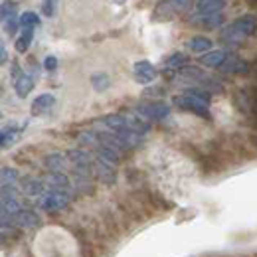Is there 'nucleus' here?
<instances>
[{"mask_svg": "<svg viewBox=\"0 0 257 257\" xmlns=\"http://www.w3.org/2000/svg\"><path fill=\"white\" fill-rule=\"evenodd\" d=\"M255 34V16L253 14H245L241 18H237L235 22H231L227 28L224 30L222 38L229 44H239L245 38Z\"/></svg>", "mask_w": 257, "mask_h": 257, "instance_id": "obj_1", "label": "nucleus"}, {"mask_svg": "<svg viewBox=\"0 0 257 257\" xmlns=\"http://www.w3.org/2000/svg\"><path fill=\"white\" fill-rule=\"evenodd\" d=\"M225 6V0H196V16H210L222 12Z\"/></svg>", "mask_w": 257, "mask_h": 257, "instance_id": "obj_7", "label": "nucleus"}, {"mask_svg": "<svg viewBox=\"0 0 257 257\" xmlns=\"http://www.w3.org/2000/svg\"><path fill=\"white\" fill-rule=\"evenodd\" d=\"M18 170L16 168H2L0 170V186H12L18 182Z\"/></svg>", "mask_w": 257, "mask_h": 257, "instance_id": "obj_21", "label": "nucleus"}, {"mask_svg": "<svg viewBox=\"0 0 257 257\" xmlns=\"http://www.w3.org/2000/svg\"><path fill=\"white\" fill-rule=\"evenodd\" d=\"M46 190H48L46 184L42 180H34V178L24 180V186H22V192L26 196H42V194H46Z\"/></svg>", "mask_w": 257, "mask_h": 257, "instance_id": "obj_15", "label": "nucleus"}, {"mask_svg": "<svg viewBox=\"0 0 257 257\" xmlns=\"http://www.w3.org/2000/svg\"><path fill=\"white\" fill-rule=\"evenodd\" d=\"M56 103V97L50 95V93H44V95L36 97L32 103V115H42L46 111H50Z\"/></svg>", "mask_w": 257, "mask_h": 257, "instance_id": "obj_13", "label": "nucleus"}, {"mask_svg": "<svg viewBox=\"0 0 257 257\" xmlns=\"http://www.w3.org/2000/svg\"><path fill=\"white\" fill-rule=\"evenodd\" d=\"M91 83H93V89L101 93V91H105V89L111 85V79H109L107 73H95V75L91 77Z\"/></svg>", "mask_w": 257, "mask_h": 257, "instance_id": "obj_23", "label": "nucleus"}, {"mask_svg": "<svg viewBox=\"0 0 257 257\" xmlns=\"http://www.w3.org/2000/svg\"><path fill=\"white\" fill-rule=\"evenodd\" d=\"M32 38H34V28H22L20 38L16 40V52L18 54H26L28 48L32 46Z\"/></svg>", "mask_w": 257, "mask_h": 257, "instance_id": "obj_16", "label": "nucleus"}, {"mask_svg": "<svg viewBox=\"0 0 257 257\" xmlns=\"http://www.w3.org/2000/svg\"><path fill=\"white\" fill-rule=\"evenodd\" d=\"M14 89H16V93L18 97H22V99H26V97L30 95V91L34 89V79L30 75H20V77H16V83H14Z\"/></svg>", "mask_w": 257, "mask_h": 257, "instance_id": "obj_14", "label": "nucleus"}, {"mask_svg": "<svg viewBox=\"0 0 257 257\" xmlns=\"http://www.w3.org/2000/svg\"><path fill=\"white\" fill-rule=\"evenodd\" d=\"M8 62V52H6V46L0 42V65H4Z\"/></svg>", "mask_w": 257, "mask_h": 257, "instance_id": "obj_31", "label": "nucleus"}, {"mask_svg": "<svg viewBox=\"0 0 257 257\" xmlns=\"http://www.w3.org/2000/svg\"><path fill=\"white\" fill-rule=\"evenodd\" d=\"M18 24L22 28H36L40 24V16L36 12H24L20 18H18Z\"/></svg>", "mask_w": 257, "mask_h": 257, "instance_id": "obj_22", "label": "nucleus"}, {"mask_svg": "<svg viewBox=\"0 0 257 257\" xmlns=\"http://www.w3.org/2000/svg\"><path fill=\"white\" fill-rule=\"evenodd\" d=\"M38 206H40L42 210H46V212H60V210H64V208L69 206V194L50 190V192L40 196Z\"/></svg>", "mask_w": 257, "mask_h": 257, "instance_id": "obj_3", "label": "nucleus"}, {"mask_svg": "<svg viewBox=\"0 0 257 257\" xmlns=\"http://www.w3.org/2000/svg\"><path fill=\"white\" fill-rule=\"evenodd\" d=\"M91 170H93V174L97 176V180L103 182V184H113L115 178H117V174H115V166L109 164V162L101 161L99 157L91 162Z\"/></svg>", "mask_w": 257, "mask_h": 257, "instance_id": "obj_5", "label": "nucleus"}, {"mask_svg": "<svg viewBox=\"0 0 257 257\" xmlns=\"http://www.w3.org/2000/svg\"><path fill=\"white\" fill-rule=\"evenodd\" d=\"M46 166H48L50 172H62V174H65L69 162H67V157L62 155V153H52V155L46 157Z\"/></svg>", "mask_w": 257, "mask_h": 257, "instance_id": "obj_9", "label": "nucleus"}, {"mask_svg": "<svg viewBox=\"0 0 257 257\" xmlns=\"http://www.w3.org/2000/svg\"><path fill=\"white\" fill-rule=\"evenodd\" d=\"M79 143H81L83 147L97 149V147H99V139H97V133H89V131L81 133V135H79Z\"/></svg>", "mask_w": 257, "mask_h": 257, "instance_id": "obj_24", "label": "nucleus"}, {"mask_svg": "<svg viewBox=\"0 0 257 257\" xmlns=\"http://www.w3.org/2000/svg\"><path fill=\"white\" fill-rule=\"evenodd\" d=\"M44 184H46V188L56 190V192L69 194V190H71V182H69V178H67L65 174H62V172H50V176H48V180H46Z\"/></svg>", "mask_w": 257, "mask_h": 257, "instance_id": "obj_8", "label": "nucleus"}, {"mask_svg": "<svg viewBox=\"0 0 257 257\" xmlns=\"http://www.w3.org/2000/svg\"><path fill=\"white\" fill-rule=\"evenodd\" d=\"M172 103L182 109V111H190L194 115H200L204 119H210V109H208V101L192 95V93H184V95H176L172 99Z\"/></svg>", "mask_w": 257, "mask_h": 257, "instance_id": "obj_2", "label": "nucleus"}, {"mask_svg": "<svg viewBox=\"0 0 257 257\" xmlns=\"http://www.w3.org/2000/svg\"><path fill=\"white\" fill-rule=\"evenodd\" d=\"M101 123L109 128L111 133H117V131L127 127V125H125V115H115V113H113V115H105Z\"/></svg>", "mask_w": 257, "mask_h": 257, "instance_id": "obj_18", "label": "nucleus"}, {"mask_svg": "<svg viewBox=\"0 0 257 257\" xmlns=\"http://www.w3.org/2000/svg\"><path fill=\"white\" fill-rule=\"evenodd\" d=\"M125 125H127V128L135 131L137 135H145L149 131V123H145L139 117H131V115H125Z\"/></svg>", "mask_w": 257, "mask_h": 257, "instance_id": "obj_19", "label": "nucleus"}, {"mask_svg": "<svg viewBox=\"0 0 257 257\" xmlns=\"http://www.w3.org/2000/svg\"><path fill=\"white\" fill-rule=\"evenodd\" d=\"M2 24H4V32L8 34V36H14V34H16V30H18V26H20L16 16H10V18H6Z\"/></svg>", "mask_w": 257, "mask_h": 257, "instance_id": "obj_26", "label": "nucleus"}, {"mask_svg": "<svg viewBox=\"0 0 257 257\" xmlns=\"http://www.w3.org/2000/svg\"><path fill=\"white\" fill-rule=\"evenodd\" d=\"M44 67H46L48 71H56V69H58V60H56L54 56H48V58L44 60Z\"/></svg>", "mask_w": 257, "mask_h": 257, "instance_id": "obj_30", "label": "nucleus"}, {"mask_svg": "<svg viewBox=\"0 0 257 257\" xmlns=\"http://www.w3.org/2000/svg\"><path fill=\"white\" fill-rule=\"evenodd\" d=\"M6 147V133H0V149Z\"/></svg>", "mask_w": 257, "mask_h": 257, "instance_id": "obj_32", "label": "nucleus"}, {"mask_svg": "<svg viewBox=\"0 0 257 257\" xmlns=\"http://www.w3.org/2000/svg\"><path fill=\"white\" fill-rule=\"evenodd\" d=\"M220 69L225 71V73H247L249 71V65L245 64L243 60L231 56V58H225L224 64L220 65Z\"/></svg>", "mask_w": 257, "mask_h": 257, "instance_id": "obj_11", "label": "nucleus"}, {"mask_svg": "<svg viewBox=\"0 0 257 257\" xmlns=\"http://www.w3.org/2000/svg\"><path fill=\"white\" fill-rule=\"evenodd\" d=\"M14 218V225H18V227H36V225L40 224V218H38V214L32 212V210H20L16 216H12Z\"/></svg>", "mask_w": 257, "mask_h": 257, "instance_id": "obj_10", "label": "nucleus"}, {"mask_svg": "<svg viewBox=\"0 0 257 257\" xmlns=\"http://www.w3.org/2000/svg\"><path fill=\"white\" fill-rule=\"evenodd\" d=\"M56 8H58V0H44V4H42V10L48 18H52L56 14Z\"/></svg>", "mask_w": 257, "mask_h": 257, "instance_id": "obj_28", "label": "nucleus"}, {"mask_svg": "<svg viewBox=\"0 0 257 257\" xmlns=\"http://www.w3.org/2000/svg\"><path fill=\"white\" fill-rule=\"evenodd\" d=\"M157 69H155V65L151 64V62H147V60H143V62H137L135 64V79L139 81V83H143V85H147V83H153L155 79H157Z\"/></svg>", "mask_w": 257, "mask_h": 257, "instance_id": "obj_6", "label": "nucleus"}, {"mask_svg": "<svg viewBox=\"0 0 257 257\" xmlns=\"http://www.w3.org/2000/svg\"><path fill=\"white\" fill-rule=\"evenodd\" d=\"M186 56L184 54H174L172 58H168V62H166V65L170 67V69H180V67H184V64H186Z\"/></svg>", "mask_w": 257, "mask_h": 257, "instance_id": "obj_25", "label": "nucleus"}, {"mask_svg": "<svg viewBox=\"0 0 257 257\" xmlns=\"http://www.w3.org/2000/svg\"><path fill=\"white\" fill-rule=\"evenodd\" d=\"M190 50L196 52V54H206V52L212 50V42L208 38H204V36H196L190 42Z\"/></svg>", "mask_w": 257, "mask_h": 257, "instance_id": "obj_20", "label": "nucleus"}, {"mask_svg": "<svg viewBox=\"0 0 257 257\" xmlns=\"http://www.w3.org/2000/svg\"><path fill=\"white\" fill-rule=\"evenodd\" d=\"M14 12H16V6H14V2H4V4L0 6V20L4 22L6 18L14 16Z\"/></svg>", "mask_w": 257, "mask_h": 257, "instance_id": "obj_27", "label": "nucleus"}, {"mask_svg": "<svg viewBox=\"0 0 257 257\" xmlns=\"http://www.w3.org/2000/svg\"><path fill=\"white\" fill-rule=\"evenodd\" d=\"M194 20H200L198 24H202L204 28L214 30V28H220V26L224 24V14L218 12V14H210V16H196Z\"/></svg>", "mask_w": 257, "mask_h": 257, "instance_id": "obj_17", "label": "nucleus"}, {"mask_svg": "<svg viewBox=\"0 0 257 257\" xmlns=\"http://www.w3.org/2000/svg\"><path fill=\"white\" fill-rule=\"evenodd\" d=\"M2 210H4V208H2V204H0V212H2Z\"/></svg>", "mask_w": 257, "mask_h": 257, "instance_id": "obj_33", "label": "nucleus"}, {"mask_svg": "<svg viewBox=\"0 0 257 257\" xmlns=\"http://www.w3.org/2000/svg\"><path fill=\"white\" fill-rule=\"evenodd\" d=\"M225 58H227V54L224 50H210L200 58V64L206 65V67H220L224 64Z\"/></svg>", "mask_w": 257, "mask_h": 257, "instance_id": "obj_12", "label": "nucleus"}, {"mask_svg": "<svg viewBox=\"0 0 257 257\" xmlns=\"http://www.w3.org/2000/svg\"><path fill=\"white\" fill-rule=\"evenodd\" d=\"M168 2H170V6H172V10H174V12L188 10V8H190V4H192V0H168Z\"/></svg>", "mask_w": 257, "mask_h": 257, "instance_id": "obj_29", "label": "nucleus"}, {"mask_svg": "<svg viewBox=\"0 0 257 257\" xmlns=\"http://www.w3.org/2000/svg\"><path fill=\"white\" fill-rule=\"evenodd\" d=\"M137 111H139V115H143L149 121H162L168 117L170 107L166 103H161V101H149V103H141L137 107Z\"/></svg>", "mask_w": 257, "mask_h": 257, "instance_id": "obj_4", "label": "nucleus"}]
</instances>
